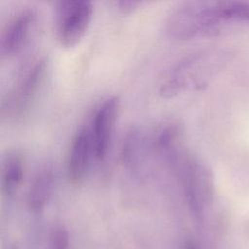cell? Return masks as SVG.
Masks as SVG:
<instances>
[{"label":"cell","instance_id":"1","mask_svg":"<svg viewBox=\"0 0 249 249\" xmlns=\"http://www.w3.org/2000/svg\"><path fill=\"white\" fill-rule=\"evenodd\" d=\"M223 23L217 1H188L179 4L168 15L166 30L172 38L188 40L214 35Z\"/></svg>","mask_w":249,"mask_h":249},{"label":"cell","instance_id":"2","mask_svg":"<svg viewBox=\"0 0 249 249\" xmlns=\"http://www.w3.org/2000/svg\"><path fill=\"white\" fill-rule=\"evenodd\" d=\"M180 180L186 200L196 216L213 197V177L208 167L196 156L186 150L171 166Z\"/></svg>","mask_w":249,"mask_h":249},{"label":"cell","instance_id":"3","mask_svg":"<svg viewBox=\"0 0 249 249\" xmlns=\"http://www.w3.org/2000/svg\"><path fill=\"white\" fill-rule=\"evenodd\" d=\"M214 53L196 52L178 61L166 74L160 87V94L170 98L187 90L199 89L212 73Z\"/></svg>","mask_w":249,"mask_h":249},{"label":"cell","instance_id":"4","mask_svg":"<svg viewBox=\"0 0 249 249\" xmlns=\"http://www.w3.org/2000/svg\"><path fill=\"white\" fill-rule=\"evenodd\" d=\"M93 5L88 0H63L55 7V30L64 47L75 46L84 36L92 18Z\"/></svg>","mask_w":249,"mask_h":249},{"label":"cell","instance_id":"5","mask_svg":"<svg viewBox=\"0 0 249 249\" xmlns=\"http://www.w3.org/2000/svg\"><path fill=\"white\" fill-rule=\"evenodd\" d=\"M46 68L47 59L45 57L34 61L8 95L7 100L4 101L2 115L19 118L28 111L44 80Z\"/></svg>","mask_w":249,"mask_h":249},{"label":"cell","instance_id":"6","mask_svg":"<svg viewBox=\"0 0 249 249\" xmlns=\"http://www.w3.org/2000/svg\"><path fill=\"white\" fill-rule=\"evenodd\" d=\"M119 106V98L115 95L109 96L99 104L94 113L90 130L93 155L98 160H103L108 153L118 117Z\"/></svg>","mask_w":249,"mask_h":249},{"label":"cell","instance_id":"7","mask_svg":"<svg viewBox=\"0 0 249 249\" xmlns=\"http://www.w3.org/2000/svg\"><path fill=\"white\" fill-rule=\"evenodd\" d=\"M36 18V10L31 7H24L10 18L0 36V54L2 57L13 55L22 48Z\"/></svg>","mask_w":249,"mask_h":249},{"label":"cell","instance_id":"8","mask_svg":"<svg viewBox=\"0 0 249 249\" xmlns=\"http://www.w3.org/2000/svg\"><path fill=\"white\" fill-rule=\"evenodd\" d=\"M91 153H93L91 130L88 125H83L74 135L69 150L67 176L71 183L82 182L87 173Z\"/></svg>","mask_w":249,"mask_h":249},{"label":"cell","instance_id":"9","mask_svg":"<svg viewBox=\"0 0 249 249\" xmlns=\"http://www.w3.org/2000/svg\"><path fill=\"white\" fill-rule=\"evenodd\" d=\"M54 173L50 164L39 168L34 175L27 193L28 207L34 211H41L47 204L53 188Z\"/></svg>","mask_w":249,"mask_h":249},{"label":"cell","instance_id":"10","mask_svg":"<svg viewBox=\"0 0 249 249\" xmlns=\"http://www.w3.org/2000/svg\"><path fill=\"white\" fill-rule=\"evenodd\" d=\"M24 161L21 154L17 151L9 152L2 160L1 187L5 195L14 194L22 182Z\"/></svg>","mask_w":249,"mask_h":249},{"label":"cell","instance_id":"11","mask_svg":"<svg viewBox=\"0 0 249 249\" xmlns=\"http://www.w3.org/2000/svg\"><path fill=\"white\" fill-rule=\"evenodd\" d=\"M144 155V141L141 133L136 129H131L124 139L121 159L125 167L130 170H137Z\"/></svg>","mask_w":249,"mask_h":249},{"label":"cell","instance_id":"12","mask_svg":"<svg viewBox=\"0 0 249 249\" xmlns=\"http://www.w3.org/2000/svg\"><path fill=\"white\" fill-rule=\"evenodd\" d=\"M220 17L223 22L249 21V2L245 1H217Z\"/></svg>","mask_w":249,"mask_h":249},{"label":"cell","instance_id":"13","mask_svg":"<svg viewBox=\"0 0 249 249\" xmlns=\"http://www.w3.org/2000/svg\"><path fill=\"white\" fill-rule=\"evenodd\" d=\"M49 249H68V233L64 228L59 227L53 231Z\"/></svg>","mask_w":249,"mask_h":249},{"label":"cell","instance_id":"14","mask_svg":"<svg viewBox=\"0 0 249 249\" xmlns=\"http://www.w3.org/2000/svg\"><path fill=\"white\" fill-rule=\"evenodd\" d=\"M115 5L118 9L123 13H129L135 10L139 5H141L140 1H133V0H121L116 1Z\"/></svg>","mask_w":249,"mask_h":249},{"label":"cell","instance_id":"15","mask_svg":"<svg viewBox=\"0 0 249 249\" xmlns=\"http://www.w3.org/2000/svg\"><path fill=\"white\" fill-rule=\"evenodd\" d=\"M186 249H197V248H196V246L193 242L189 241V242L186 244Z\"/></svg>","mask_w":249,"mask_h":249}]
</instances>
